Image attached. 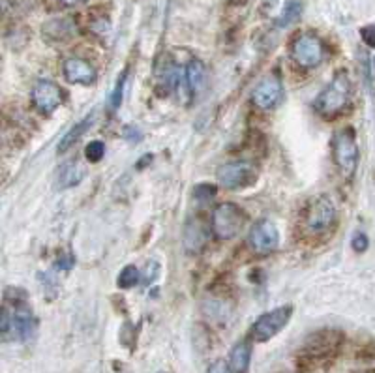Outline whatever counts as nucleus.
Returning <instances> with one entry per match:
<instances>
[{
  "label": "nucleus",
  "instance_id": "nucleus-1",
  "mask_svg": "<svg viewBox=\"0 0 375 373\" xmlns=\"http://www.w3.org/2000/svg\"><path fill=\"white\" fill-rule=\"evenodd\" d=\"M351 101V79L346 70L338 71L316 99V111L325 118H334L346 111Z\"/></svg>",
  "mask_w": 375,
  "mask_h": 373
},
{
  "label": "nucleus",
  "instance_id": "nucleus-2",
  "mask_svg": "<svg viewBox=\"0 0 375 373\" xmlns=\"http://www.w3.org/2000/svg\"><path fill=\"white\" fill-rule=\"evenodd\" d=\"M341 344V334L336 330H321L306 339L304 347L299 353V367H313L317 364L334 358Z\"/></svg>",
  "mask_w": 375,
  "mask_h": 373
},
{
  "label": "nucleus",
  "instance_id": "nucleus-3",
  "mask_svg": "<svg viewBox=\"0 0 375 373\" xmlns=\"http://www.w3.org/2000/svg\"><path fill=\"white\" fill-rule=\"evenodd\" d=\"M36 319L32 311L27 306L13 304V308L4 306L2 309V321H0V332L4 339H19L27 342L34 336Z\"/></svg>",
  "mask_w": 375,
  "mask_h": 373
},
{
  "label": "nucleus",
  "instance_id": "nucleus-4",
  "mask_svg": "<svg viewBox=\"0 0 375 373\" xmlns=\"http://www.w3.org/2000/svg\"><path fill=\"white\" fill-rule=\"evenodd\" d=\"M332 157L344 178H353L358 167L357 135L353 128H344L332 139Z\"/></svg>",
  "mask_w": 375,
  "mask_h": 373
},
{
  "label": "nucleus",
  "instance_id": "nucleus-5",
  "mask_svg": "<svg viewBox=\"0 0 375 373\" xmlns=\"http://www.w3.org/2000/svg\"><path fill=\"white\" fill-rule=\"evenodd\" d=\"M244 212L234 203L218 204L212 212V233L222 240L234 239L244 227Z\"/></svg>",
  "mask_w": 375,
  "mask_h": 373
},
{
  "label": "nucleus",
  "instance_id": "nucleus-6",
  "mask_svg": "<svg viewBox=\"0 0 375 373\" xmlns=\"http://www.w3.org/2000/svg\"><path fill=\"white\" fill-rule=\"evenodd\" d=\"M336 206L332 199L327 195H319V197L311 199L310 204L306 206L304 223L306 229L311 234L327 233L328 229L336 223Z\"/></svg>",
  "mask_w": 375,
  "mask_h": 373
},
{
  "label": "nucleus",
  "instance_id": "nucleus-7",
  "mask_svg": "<svg viewBox=\"0 0 375 373\" xmlns=\"http://www.w3.org/2000/svg\"><path fill=\"white\" fill-rule=\"evenodd\" d=\"M291 315H293L291 306H280V308L270 309V311L263 314L257 321L253 323L252 339L259 342V344L272 339L276 334H280L283 328L288 327V323L291 321Z\"/></svg>",
  "mask_w": 375,
  "mask_h": 373
},
{
  "label": "nucleus",
  "instance_id": "nucleus-8",
  "mask_svg": "<svg viewBox=\"0 0 375 373\" xmlns=\"http://www.w3.org/2000/svg\"><path fill=\"white\" fill-rule=\"evenodd\" d=\"M291 55H293L295 62L304 68L311 70L323 62L325 59V45L316 34H300L291 45Z\"/></svg>",
  "mask_w": 375,
  "mask_h": 373
},
{
  "label": "nucleus",
  "instance_id": "nucleus-9",
  "mask_svg": "<svg viewBox=\"0 0 375 373\" xmlns=\"http://www.w3.org/2000/svg\"><path fill=\"white\" fill-rule=\"evenodd\" d=\"M218 182L227 190H241L255 184L257 181V169L250 162H231L222 165L216 173Z\"/></svg>",
  "mask_w": 375,
  "mask_h": 373
},
{
  "label": "nucleus",
  "instance_id": "nucleus-10",
  "mask_svg": "<svg viewBox=\"0 0 375 373\" xmlns=\"http://www.w3.org/2000/svg\"><path fill=\"white\" fill-rule=\"evenodd\" d=\"M248 242L252 246V250L255 253H270L274 251L280 244V233H278V227L270 220H261L252 227L250 231V237H248Z\"/></svg>",
  "mask_w": 375,
  "mask_h": 373
},
{
  "label": "nucleus",
  "instance_id": "nucleus-11",
  "mask_svg": "<svg viewBox=\"0 0 375 373\" xmlns=\"http://www.w3.org/2000/svg\"><path fill=\"white\" fill-rule=\"evenodd\" d=\"M62 104V90L53 81H38L32 88V105L41 115L51 113Z\"/></svg>",
  "mask_w": 375,
  "mask_h": 373
},
{
  "label": "nucleus",
  "instance_id": "nucleus-12",
  "mask_svg": "<svg viewBox=\"0 0 375 373\" xmlns=\"http://www.w3.org/2000/svg\"><path fill=\"white\" fill-rule=\"evenodd\" d=\"M281 94H283V88H281L280 79L276 76H269L253 88L252 104L261 111H269V109L280 104Z\"/></svg>",
  "mask_w": 375,
  "mask_h": 373
},
{
  "label": "nucleus",
  "instance_id": "nucleus-13",
  "mask_svg": "<svg viewBox=\"0 0 375 373\" xmlns=\"http://www.w3.org/2000/svg\"><path fill=\"white\" fill-rule=\"evenodd\" d=\"M64 77L66 81L73 85H94L98 79V73L88 60L70 57L64 60Z\"/></svg>",
  "mask_w": 375,
  "mask_h": 373
},
{
  "label": "nucleus",
  "instance_id": "nucleus-14",
  "mask_svg": "<svg viewBox=\"0 0 375 373\" xmlns=\"http://www.w3.org/2000/svg\"><path fill=\"white\" fill-rule=\"evenodd\" d=\"M252 362V345L248 342H239L229 355V367L233 373H248Z\"/></svg>",
  "mask_w": 375,
  "mask_h": 373
},
{
  "label": "nucleus",
  "instance_id": "nucleus-15",
  "mask_svg": "<svg viewBox=\"0 0 375 373\" xmlns=\"http://www.w3.org/2000/svg\"><path fill=\"white\" fill-rule=\"evenodd\" d=\"M186 83L190 94L197 96V94L203 92L206 83V70L205 64H203L201 60H192V62L186 66Z\"/></svg>",
  "mask_w": 375,
  "mask_h": 373
},
{
  "label": "nucleus",
  "instance_id": "nucleus-16",
  "mask_svg": "<svg viewBox=\"0 0 375 373\" xmlns=\"http://www.w3.org/2000/svg\"><path fill=\"white\" fill-rule=\"evenodd\" d=\"M92 120H94V117H87V118H83L79 124H76V126H73V128H71L70 132L62 137V141H60V145H59V152L70 150L71 146L76 145L77 141L81 139L83 135L87 134V129L90 128Z\"/></svg>",
  "mask_w": 375,
  "mask_h": 373
},
{
  "label": "nucleus",
  "instance_id": "nucleus-17",
  "mask_svg": "<svg viewBox=\"0 0 375 373\" xmlns=\"http://www.w3.org/2000/svg\"><path fill=\"white\" fill-rule=\"evenodd\" d=\"M43 32H45L49 38H53V40L64 41L73 34V21H71V19H57V21L47 23Z\"/></svg>",
  "mask_w": 375,
  "mask_h": 373
},
{
  "label": "nucleus",
  "instance_id": "nucleus-18",
  "mask_svg": "<svg viewBox=\"0 0 375 373\" xmlns=\"http://www.w3.org/2000/svg\"><path fill=\"white\" fill-rule=\"evenodd\" d=\"M300 13H302V4H300V2H297V0H291V2H288V4H285V8L281 10L280 17H278L276 24H278V27H281V29H285V27L293 24L295 21L300 17Z\"/></svg>",
  "mask_w": 375,
  "mask_h": 373
},
{
  "label": "nucleus",
  "instance_id": "nucleus-19",
  "mask_svg": "<svg viewBox=\"0 0 375 373\" xmlns=\"http://www.w3.org/2000/svg\"><path fill=\"white\" fill-rule=\"evenodd\" d=\"M83 178V169L77 164H68L60 171V184L62 186H73Z\"/></svg>",
  "mask_w": 375,
  "mask_h": 373
},
{
  "label": "nucleus",
  "instance_id": "nucleus-20",
  "mask_svg": "<svg viewBox=\"0 0 375 373\" xmlns=\"http://www.w3.org/2000/svg\"><path fill=\"white\" fill-rule=\"evenodd\" d=\"M137 281H139V270L135 269L134 265H128V267H124V269L120 270L117 283L120 289H129V287H134Z\"/></svg>",
  "mask_w": 375,
  "mask_h": 373
},
{
  "label": "nucleus",
  "instance_id": "nucleus-21",
  "mask_svg": "<svg viewBox=\"0 0 375 373\" xmlns=\"http://www.w3.org/2000/svg\"><path fill=\"white\" fill-rule=\"evenodd\" d=\"M104 154H106V145H104L101 141H90L87 148H85V156H87L88 162H92V164L100 162Z\"/></svg>",
  "mask_w": 375,
  "mask_h": 373
},
{
  "label": "nucleus",
  "instance_id": "nucleus-22",
  "mask_svg": "<svg viewBox=\"0 0 375 373\" xmlns=\"http://www.w3.org/2000/svg\"><path fill=\"white\" fill-rule=\"evenodd\" d=\"M124 83H126V71L122 73V77H118L117 81V87H115V90H113V96H111V105L117 109L118 105H120V101H122V90H124Z\"/></svg>",
  "mask_w": 375,
  "mask_h": 373
},
{
  "label": "nucleus",
  "instance_id": "nucleus-23",
  "mask_svg": "<svg viewBox=\"0 0 375 373\" xmlns=\"http://www.w3.org/2000/svg\"><path fill=\"white\" fill-rule=\"evenodd\" d=\"M216 195V188L211 186V184H201V186L195 188V197L197 199H211Z\"/></svg>",
  "mask_w": 375,
  "mask_h": 373
},
{
  "label": "nucleus",
  "instance_id": "nucleus-24",
  "mask_svg": "<svg viewBox=\"0 0 375 373\" xmlns=\"http://www.w3.org/2000/svg\"><path fill=\"white\" fill-rule=\"evenodd\" d=\"M360 36H362V40L366 45L375 47V24H368V27H364L360 30Z\"/></svg>",
  "mask_w": 375,
  "mask_h": 373
},
{
  "label": "nucleus",
  "instance_id": "nucleus-25",
  "mask_svg": "<svg viewBox=\"0 0 375 373\" xmlns=\"http://www.w3.org/2000/svg\"><path fill=\"white\" fill-rule=\"evenodd\" d=\"M351 246L355 251H364L368 248V237L364 233H357L355 234V239H353Z\"/></svg>",
  "mask_w": 375,
  "mask_h": 373
},
{
  "label": "nucleus",
  "instance_id": "nucleus-26",
  "mask_svg": "<svg viewBox=\"0 0 375 373\" xmlns=\"http://www.w3.org/2000/svg\"><path fill=\"white\" fill-rule=\"evenodd\" d=\"M208 373H233V372H231L229 364H225L223 360H216L211 367H208Z\"/></svg>",
  "mask_w": 375,
  "mask_h": 373
},
{
  "label": "nucleus",
  "instance_id": "nucleus-27",
  "mask_svg": "<svg viewBox=\"0 0 375 373\" xmlns=\"http://www.w3.org/2000/svg\"><path fill=\"white\" fill-rule=\"evenodd\" d=\"M59 2L62 4V6L71 8V6H77V4H81V2H85V0H59Z\"/></svg>",
  "mask_w": 375,
  "mask_h": 373
},
{
  "label": "nucleus",
  "instance_id": "nucleus-28",
  "mask_svg": "<svg viewBox=\"0 0 375 373\" xmlns=\"http://www.w3.org/2000/svg\"><path fill=\"white\" fill-rule=\"evenodd\" d=\"M158 373H171V372H158Z\"/></svg>",
  "mask_w": 375,
  "mask_h": 373
},
{
  "label": "nucleus",
  "instance_id": "nucleus-29",
  "mask_svg": "<svg viewBox=\"0 0 375 373\" xmlns=\"http://www.w3.org/2000/svg\"><path fill=\"white\" fill-rule=\"evenodd\" d=\"M374 66H375V60H374Z\"/></svg>",
  "mask_w": 375,
  "mask_h": 373
},
{
  "label": "nucleus",
  "instance_id": "nucleus-30",
  "mask_svg": "<svg viewBox=\"0 0 375 373\" xmlns=\"http://www.w3.org/2000/svg\"><path fill=\"white\" fill-rule=\"evenodd\" d=\"M369 373H375V372H369Z\"/></svg>",
  "mask_w": 375,
  "mask_h": 373
}]
</instances>
